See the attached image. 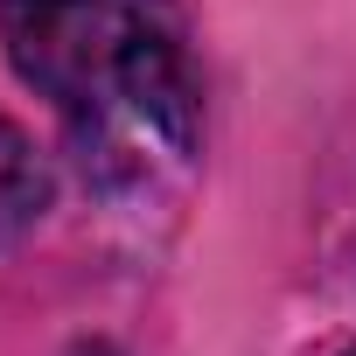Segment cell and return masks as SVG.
I'll use <instances>...</instances> for the list:
<instances>
[{
    "mask_svg": "<svg viewBox=\"0 0 356 356\" xmlns=\"http://www.w3.org/2000/svg\"><path fill=\"white\" fill-rule=\"evenodd\" d=\"M349 356H356V349H349Z\"/></svg>",
    "mask_w": 356,
    "mask_h": 356,
    "instance_id": "3",
    "label": "cell"
},
{
    "mask_svg": "<svg viewBox=\"0 0 356 356\" xmlns=\"http://www.w3.org/2000/svg\"><path fill=\"white\" fill-rule=\"evenodd\" d=\"M49 210V161L35 154V140L22 126L0 119V252L15 238H29Z\"/></svg>",
    "mask_w": 356,
    "mask_h": 356,
    "instance_id": "2",
    "label": "cell"
},
{
    "mask_svg": "<svg viewBox=\"0 0 356 356\" xmlns=\"http://www.w3.org/2000/svg\"><path fill=\"white\" fill-rule=\"evenodd\" d=\"M0 35L105 182H147L196 147V84L168 0H0Z\"/></svg>",
    "mask_w": 356,
    "mask_h": 356,
    "instance_id": "1",
    "label": "cell"
}]
</instances>
